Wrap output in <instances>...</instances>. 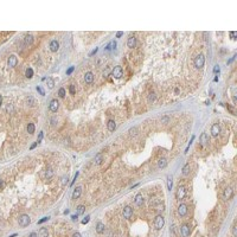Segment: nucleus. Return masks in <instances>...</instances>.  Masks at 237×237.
Listing matches in <instances>:
<instances>
[{
	"label": "nucleus",
	"mask_w": 237,
	"mask_h": 237,
	"mask_svg": "<svg viewBox=\"0 0 237 237\" xmlns=\"http://www.w3.org/2000/svg\"><path fill=\"white\" fill-rule=\"evenodd\" d=\"M107 127H108V130H109V132H114V130L116 129V123H115V121H114V120H109L108 123H107Z\"/></svg>",
	"instance_id": "nucleus-20"
},
{
	"label": "nucleus",
	"mask_w": 237,
	"mask_h": 237,
	"mask_svg": "<svg viewBox=\"0 0 237 237\" xmlns=\"http://www.w3.org/2000/svg\"><path fill=\"white\" fill-rule=\"evenodd\" d=\"M104 224L102 223V222H99L97 224H96V232L97 234H103L104 232Z\"/></svg>",
	"instance_id": "nucleus-21"
},
{
	"label": "nucleus",
	"mask_w": 237,
	"mask_h": 237,
	"mask_svg": "<svg viewBox=\"0 0 237 237\" xmlns=\"http://www.w3.org/2000/svg\"><path fill=\"white\" fill-rule=\"evenodd\" d=\"M172 186H173V182H172V177H167V190H172Z\"/></svg>",
	"instance_id": "nucleus-28"
},
{
	"label": "nucleus",
	"mask_w": 237,
	"mask_h": 237,
	"mask_svg": "<svg viewBox=\"0 0 237 237\" xmlns=\"http://www.w3.org/2000/svg\"><path fill=\"white\" fill-rule=\"evenodd\" d=\"M25 75H26V77H27V78H32V76H33V70H32L31 68L26 69V73H25Z\"/></svg>",
	"instance_id": "nucleus-30"
},
{
	"label": "nucleus",
	"mask_w": 237,
	"mask_h": 237,
	"mask_svg": "<svg viewBox=\"0 0 237 237\" xmlns=\"http://www.w3.org/2000/svg\"><path fill=\"white\" fill-rule=\"evenodd\" d=\"M219 133H220V126H219V123L212 125V127H211V135L216 137L219 135Z\"/></svg>",
	"instance_id": "nucleus-9"
},
{
	"label": "nucleus",
	"mask_w": 237,
	"mask_h": 237,
	"mask_svg": "<svg viewBox=\"0 0 237 237\" xmlns=\"http://www.w3.org/2000/svg\"><path fill=\"white\" fill-rule=\"evenodd\" d=\"M232 196H234V190H232V187H227L224 192H223V199L224 201H230L231 198H232Z\"/></svg>",
	"instance_id": "nucleus-5"
},
{
	"label": "nucleus",
	"mask_w": 237,
	"mask_h": 237,
	"mask_svg": "<svg viewBox=\"0 0 237 237\" xmlns=\"http://www.w3.org/2000/svg\"><path fill=\"white\" fill-rule=\"evenodd\" d=\"M82 194V187L81 186H77L73 192V199H78Z\"/></svg>",
	"instance_id": "nucleus-14"
},
{
	"label": "nucleus",
	"mask_w": 237,
	"mask_h": 237,
	"mask_svg": "<svg viewBox=\"0 0 237 237\" xmlns=\"http://www.w3.org/2000/svg\"><path fill=\"white\" fill-rule=\"evenodd\" d=\"M175 197H177L178 201H182L186 197V189H185V186H179L178 187L177 193H175Z\"/></svg>",
	"instance_id": "nucleus-4"
},
{
	"label": "nucleus",
	"mask_w": 237,
	"mask_h": 237,
	"mask_svg": "<svg viewBox=\"0 0 237 237\" xmlns=\"http://www.w3.org/2000/svg\"><path fill=\"white\" fill-rule=\"evenodd\" d=\"M178 213H179L180 217L186 216V213H187V205H186V204H180V205L178 206Z\"/></svg>",
	"instance_id": "nucleus-12"
},
{
	"label": "nucleus",
	"mask_w": 237,
	"mask_h": 237,
	"mask_svg": "<svg viewBox=\"0 0 237 237\" xmlns=\"http://www.w3.org/2000/svg\"><path fill=\"white\" fill-rule=\"evenodd\" d=\"M84 210H85V206L84 205H78L77 206V212H76V215L77 216H81L84 213Z\"/></svg>",
	"instance_id": "nucleus-25"
},
{
	"label": "nucleus",
	"mask_w": 237,
	"mask_h": 237,
	"mask_svg": "<svg viewBox=\"0 0 237 237\" xmlns=\"http://www.w3.org/2000/svg\"><path fill=\"white\" fill-rule=\"evenodd\" d=\"M4 186H5V184H4V182H2V180L0 179V189H2Z\"/></svg>",
	"instance_id": "nucleus-50"
},
{
	"label": "nucleus",
	"mask_w": 237,
	"mask_h": 237,
	"mask_svg": "<svg viewBox=\"0 0 237 237\" xmlns=\"http://www.w3.org/2000/svg\"><path fill=\"white\" fill-rule=\"evenodd\" d=\"M84 81H85V83H88V84L92 83V81H94V73H90V71L84 75Z\"/></svg>",
	"instance_id": "nucleus-18"
},
{
	"label": "nucleus",
	"mask_w": 237,
	"mask_h": 237,
	"mask_svg": "<svg viewBox=\"0 0 237 237\" xmlns=\"http://www.w3.org/2000/svg\"><path fill=\"white\" fill-rule=\"evenodd\" d=\"M18 63V58H17V56L14 55H11L9 57V59H7V64H9V68H14L16 65Z\"/></svg>",
	"instance_id": "nucleus-10"
},
{
	"label": "nucleus",
	"mask_w": 237,
	"mask_h": 237,
	"mask_svg": "<svg viewBox=\"0 0 237 237\" xmlns=\"http://www.w3.org/2000/svg\"><path fill=\"white\" fill-rule=\"evenodd\" d=\"M69 91H70V94H71V95H73V94H75V91H76V90H75V85H70Z\"/></svg>",
	"instance_id": "nucleus-40"
},
{
	"label": "nucleus",
	"mask_w": 237,
	"mask_h": 237,
	"mask_svg": "<svg viewBox=\"0 0 237 237\" xmlns=\"http://www.w3.org/2000/svg\"><path fill=\"white\" fill-rule=\"evenodd\" d=\"M155 100V95H154V94H153V92H152V94H149V97H148V101H149V102H153V101H154Z\"/></svg>",
	"instance_id": "nucleus-38"
},
{
	"label": "nucleus",
	"mask_w": 237,
	"mask_h": 237,
	"mask_svg": "<svg viewBox=\"0 0 237 237\" xmlns=\"http://www.w3.org/2000/svg\"><path fill=\"white\" fill-rule=\"evenodd\" d=\"M28 237H38V235H37L36 232H31V234H30V236H28Z\"/></svg>",
	"instance_id": "nucleus-48"
},
{
	"label": "nucleus",
	"mask_w": 237,
	"mask_h": 237,
	"mask_svg": "<svg viewBox=\"0 0 237 237\" xmlns=\"http://www.w3.org/2000/svg\"><path fill=\"white\" fill-rule=\"evenodd\" d=\"M230 36H231V38H232V39H236V32H235V31L230 32Z\"/></svg>",
	"instance_id": "nucleus-44"
},
{
	"label": "nucleus",
	"mask_w": 237,
	"mask_h": 237,
	"mask_svg": "<svg viewBox=\"0 0 237 237\" xmlns=\"http://www.w3.org/2000/svg\"><path fill=\"white\" fill-rule=\"evenodd\" d=\"M59 108V102L57 100H52L50 102V106H49V109L51 110L52 113H57V110Z\"/></svg>",
	"instance_id": "nucleus-11"
},
{
	"label": "nucleus",
	"mask_w": 237,
	"mask_h": 237,
	"mask_svg": "<svg viewBox=\"0 0 237 237\" xmlns=\"http://www.w3.org/2000/svg\"><path fill=\"white\" fill-rule=\"evenodd\" d=\"M27 133L28 134H33L35 133V125L33 123H28L27 125Z\"/></svg>",
	"instance_id": "nucleus-29"
},
{
	"label": "nucleus",
	"mask_w": 237,
	"mask_h": 237,
	"mask_svg": "<svg viewBox=\"0 0 237 237\" xmlns=\"http://www.w3.org/2000/svg\"><path fill=\"white\" fill-rule=\"evenodd\" d=\"M113 76L115 77V78H121L122 76H123V70H122V68L118 65V66H115L114 69H113Z\"/></svg>",
	"instance_id": "nucleus-7"
},
{
	"label": "nucleus",
	"mask_w": 237,
	"mask_h": 237,
	"mask_svg": "<svg viewBox=\"0 0 237 237\" xmlns=\"http://www.w3.org/2000/svg\"><path fill=\"white\" fill-rule=\"evenodd\" d=\"M58 95H59V97H64V96H65V89H64V88H61L59 91H58Z\"/></svg>",
	"instance_id": "nucleus-35"
},
{
	"label": "nucleus",
	"mask_w": 237,
	"mask_h": 237,
	"mask_svg": "<svg viewBox=\"0 0 237 237\" xmlns=\"http://www.w3.org/2000/svg\"><path fill=\"white\" fill-rule=\"evenodd\" d=\"M37 145H38V142H35V144H33V145L31 146V149H33V148H35V147H36Z\"/></svg>",
	"instance_id": "nucleus-53"
},
{
	"label": "nucleus",
	"mask_w": 237,
	"mask_h": 237,
	"mask_svg": "<svg viewBox=\"0 0 237 237\" xmlns=\"http://www.w3.org/2000/svg\"><path fill=\"white\" fill-rule=\"evenodd\" d=\"M19 225L20 227H23V228H25V227H27L28 224L31 223V218L28 217L27 215H21V216H19Z\"/></svg>",
	"instance_id": "nucleus-2"
},
{
	"label": "nucleus",
	"mask_w": 237,
	"mask_h": 237,
	"mask_svg": "<svg viewBox=\"0 0 237 237\" xmlns=\"http://www.w3.org/2000/svg\"><path fill=\"white\" fill-rule=\"evenodd\" d=\"M180 232H182V237H189V236H190V234H191L190 225H187V224H182V228H180Z\"/></svg>",
	"instance_id": "nucleus-6"
},
{
	"label": "nucleus",
	"mask_w": 237,
	"mask_h": 237,
	"mask_svg": "<svg viewBox=\"0 0 237 237\" xmlns=\"http://www.w3.org/2000/svg\"><path fill=\"white\" fill-rule=\"evenodd\" d=\"M50 218V217H43V218L40 219V220H38V224H42V223H44V222H46L47 219Z\"/></svg>",
	"instance_id": "nucleus-41"
},
{
	"label": "nucleus",
	"mask_w": 237,
	"mask_h": 237,
	"mask_svg": "<svg viewBox=\"0 0 237 237\" xmlns=\"http://www.w3.org/2000/svg\"><path fill=\"white\" fill-rule=\"evenodd\" d=\"M123 218H126V219H130L132 217H133V209L130 208V206H126L125 209H123Z\"/></svg>",
	"instance_id": "nucleus-8"
},
{
	"label": "nucleus",
	"mask_w": 237,
	"mask_h": 237,
	"mask_svg": "<svg viewBox=\"0 0 237 237\" xmlns=\"http://www.w3.org/2000/svg\"><path fill=\"white\" fill-rule=\"evenodd\" d=\"M38 237H49V232L46 228H40L39 232H38Z\"/></svg>",
	"instance_id": "nucleus-22"
},
{
	"label": "nucleus",
	"mask_w": 237,
	"mask_h": 237,
	"mask_svg": "<svg viewBox=\"0 0 237 237\" xmlns=\"http://www.w3.org/2000/svg\"><path fill=\"white\" fill-rule=\"evenodd\" d=\"M96 52H97V49H95V50H94V51H91V52H90V55H89V56H92V55H95V54H96Z\"/></svg>",
	"instance_id": "nucleus-52"
},
{
	"label": "nucleus",
	"mask_w": 237,
	"mask_h": 237,
	"mask_svg": "<svg viewBox=\"0 0 237 237\" xmlns=\"http://www.w3.org/2000/svg\"><path fill=\"white\" fill-rule=\"evenodd\" d=\"M122 35H123V32H121V31H120V32H118V33H116V37H118V38H120V37L122 36Z\"/></svg>",
	"instance_id": "nucleus-51"
},
{
	"label": "nucleus",
	"mask_w": 237,
	"mask_h": 237,
	"mask_svg": "<svg viewBox=\"0 0 237 237\" xmlns=\"http://www.w3.org/2000/svg\"><path fill=\"white\" fill-rule=\"evenodd\" d=\"M32 42H33V37H32V35H26V36H25V44H26V45L32 44Z\"/></svg>",
	"instance_id": "nucleus-27"
},
{
	"label": "nucleus",
	"mask_w": 237,
	"mask_h": 237,
	"mask_svg": "<svg viewBox=\"0 0 237 237\" xmlns=\"http://www.w3.org/2000/svg\"><path fill=\"white\" fill-rule=\"evenodd\" d=\"M137 127H133L129 129V134L132 135V137H134V135H137Z\"/></svg>",
	"instance_id": "nucleus-33"
},
{
	"label": "nucleus",
	"mask_w": 237,
	"mask_h": 237,
	"mask_svg": "<svg viewBox=\"0 0 237 237\" xmlns=\"http://www.w3.org/2000/svg\"><path fill=\"white\" fill-rule=\"evenodd\" d=\"M58 49H59V43H58L57 40H52V42L50 43V50H51L52 52H57Z\"/></svg>",
	"instance_id": "nucleus-17"
},
{
	"label": "nucleus",
	"mask_w": 237,
	"mask_h": 237,
	"mask_svg": "<svg viewBox=\"0 0 237 237\" xmlns=\"http://www.w3.org/2000/svg\"><path fill=\"white\" fill-rule=\"evenodd\" d=\"M135 44H137V38L134 36H130L127 40V46L129 49H133V47H135Z\"/></svg>",
	"instance_id": "nucleus-16"
},
{
	"label": "nucleus",
	"mask_w": 237,
	"mask_h": 237,
	"mask_svg": "<svg viewBox=\"0 0 237 237\" xmlns=\"http://www.w3.org/2000/svg\"><path fill=\"white\" fill-rule=\"evenodd\" d=\"M199 141H201V146H206L209 144V137H208V134L206 133H201V137H199Z\"/></svg>",
	"instance_id": "nucleus-15"
},
{
	"label": "nucleus",
	"mask_w": 237,
	"mask_h": 237,
	"mask_svg": "<svg viewBox=\"0 0 237 237\" xmlns=\"http://www.w3.org/2000/svg\"><path fill=\"white\" fill-rule=\"evenodd\" d=\"M218 71H219V66H218V65H216V66H215V69H213V73H218Z\"/></svg>",
	"instance_id": "nucleus-46"
},
{
	"label": "nucleus",
	"mask_w": 237,
	"mask_h": 237,
	"mask_svg": "<svg viewBox=\"0 0 237 237\" xmlns=\"http://www.w3.org/2000/svg\"><path fill=\"white\" fill-rule=\"evenodd\" d=\"M52 174H54V171L51 170V168H47L46 170V172H45V177L49 179V178H51L52 177Z\"/></svg>",
	"instance_id": "nucleus-31"
},
{
	"label": "nucleus",
	"mask_w": 237,
	"mask_h": 237,
	"mask_svg": "<svg viewBox=\"0 0 237 237\" xmlns=\"http://www.w3.org/2000/svg\"><path fill=\"white\" fill-rule=\"evenodd\" d=\"M1 102H2V96L0 95V104H1Z\"/></svg>",
	"instance_id": "nucleus-54"
},
{
	"label": "nucleus",
	"mask_w": 237,
	"mask_h": 237,
	"mask_svg": "<svg viewBox=\"0 0 237 237\" xmlns=\"http://www.w3.org/2000/svg\"><path fill=\"white\" fill-rule=\"evenodd\" d=\"M73 69H75L73 66H70V68H69V69L66 70V75H70V73H71L73 71Z\"/></svg>",
	"instance_id": "nucleus-43"
},
{
	"label": "nucleus",
	"mask_w": 237,
	"mask_h": 237,
	"mask_svg": "<svg viewBox=\"0 0 237 237\" xmlns=\"http://www.w3.org/2000/svg\"><path fill=\"white\" fill-rule=\"evenodd\" d=\"M37 91H38L40 95H45V91L43 90V88H42V87H37Z\"/></svg>",
	"instance_id": "nucleus-37"
},
{
	"label": "nucleus",
	"mask_w": 237,
	"mask_h": 237,
	"mask_svg": "<svg viewBox=\"0 0 237 237\" xmlns=\"http://www.w3.org/2000/svg\"><path fill=\"white\" fill-rule=\"evenodd\" d=\"M190 170H191L190 164H186L184 167H182V174H184V175H187V174L190 173Z\"/></svg>",
	"instance_id": "nucleus-24"
},
{
	"label": "nucleus",
	"mask_w": 237,
	"mask_h": 237,
	"mask_svg": "<svg viewBox=\"0 0 237 237\" xmlns=\"http://www.w3.org/2000/svg\"><path fill=\"white\" fill-rule=\"evenodd\" d=\"M73 237H82V236H81V234H80V232H75V234L73 235Z\"/></svg>",
	"instance_id": "nucleus-47"
},
{
	"label": "nucleus",
	"mask_w": 237,
	"mask_h": 237,
	"mask_svg": "<svg viewBox=\"0 0 237 237\" xmlns=\"http://www.w3.org/2000/svg\"><path fill=\"white\" fill-rule=\"evenodd\" d=\"M94 163H95V165H101V164H102V163H103V154H102V153H99V154L95 155Z\"/></svg>",
	"instance_id": "nucleus-19"
},
{
	"label": "nucleus",
	"mask_w": 237,
	"mask_h": 237,
	"mask_svg": "<svg viewBox=\"0 0 237 237\" xmlns=\"http://www.w3.org/2000/svg\"><path fill=\"white\" fill-rule=\"evenodd\" d=\"M77 217H78L77 215H73V216H71V219H73V220H77Z\"/></svg>",
	"instance_id": "nucleus-49"
},
{
	"label": "nucleus",
	"mask_w": 237,
	"mask_h": 237,
	"mask_svg": "<svg viewBox=\"0 0 237 237\" xmlns=\"http://www.w3.org/2000/svg\"><path fill=\"white\" fill-rule=\"evenodd\" d=\"M165 225V218L161 216V215H158L156 217L154 218V227L156 230H160L163 229Z\"/></svg>",
	"instance_id": "nucleus-1"
},
{
	"label": "nucleus",
	"mask_w": 237,
	"mask_h": 237,
	"mask_svg": "<svg viewBox=\"0 0 237 237\" xmlns=\"http://www.w3.org/2000/svg\"><path fill=\"white\" fill-rule=\"evenodd\" d=\"M204 63H205V57L204 55H198L196 58H194V66L197 68V69H201L204 66Z\"/></svg>",
	"instance_id": "nucleus-3"
},
{
	"label": "nucleus",
	"mask_w": 237,
	"mask_h": 237,
	"mask_svg": "<svg viewBox=\"0 0 237 237\" xmlns=\"http://www.w3.org/2000/svg\"><path fill=\"white\" fill-rule=\"evenodd\" d=\"M46 85H47L49 89H52V88L55 87V81H54L52 78H47V80H46Z\"/></svg>",
	"instance_id": "nucleus-26"
},
{
	"label": "nucleus",
	"mask_w": 237,
	"mask_h": 237,
	"mask_svg": "<svg viewBox=\"0 0 237 237\" xmlns=\"http://www.w3.org/2000/svg\"><path fill=\"white\" fill-rule=\"evenodd\" d=\"M89 220H90V217H89V216H87V217H85V218L82 220V224H87Z\"/></svg>",
	"instance_id": "nucleus-42"
},
{
	"label": "nucleus",
	"mask_w": 237,
	"mask_h": 237,
	"mask_svg": "<svg viewBox=\"0 0 237 237\" xmlns=\"http://www.w3.org/2000/svg\"><path fill=\"white\" fill-rule=\"evenodd\" d=\"M231 232H232V236L234 237H237V228H236V225L234 224L232 225V228H231Z\"/></svg>",
	"instance_id": "nucleus-34"
},
{
	"label": "nucleus",
	"mask_w": 237,
	"mask_h": 237,
	"mask_svg": "<svg viewBox=\"0 0 237 237\" xmlns=\"http://www.w3.org/2000/svg\"><path fill=\"white\" fill-rule=\"evenodd\" d=\"M155 210H156L158 212H160V211H164V210H165V205H164V204H158V205L155 206Z\"/></svg>",
	"instance_id": "nucleus-32"
},
{
	"label": "nucleus",
	"mask_w": 237,
	"mask_h": 237,
	"mask_svg": "<svg viewBox=\"0 0 237 237\" xmlns=\"http://www.w3.org/2000/svg\"><path fill=\"white\" fill-rule=\"evenodd\" d=\"M27 103L30 106H35V100L32 99V97H28L27 99Z\"/></svg>",
	"instance_id": "nucleus-39"
},
{
	"label": "nucleus",
	"mask_w": 237,
	"mask_h": 237,
	"mask_svg": "<svg viewBox=\"0 0 237 237\" xmlns=\"http://www.w3.org/2000/svg\"><path fill=\"white\" fill-rule=\"evenodd\" d=\"M134 201H135V205H137V206H142L144 203H145V198H144V196H142L141 193H139V194L135 196Z\"/></svg>",
	"instance_id": "nucleus-13"
},
{
	"label": "nucleus",
	"mask_w": 237,
	"mask_h": 237,
	"mask_svg": "<svg viewBox=\"0 0 237 237\" xmlns=\"http://www.w3.org/2000/svg\"><path fill=\"white\" fill-rule=\"evenodd\" d=\"M68 180H69V179H68V175H64V177H62V182H62V185L64 186V185L68 182Z\"/></svg>",
	"instance_id": "nucleus-36"
},
{
	"label": "nucleus",
	"mask_w": 237,
	"mask_h": 237,
	"mask_svg": "<svg viewBox=\"0 0 237 237\" xmlns=\"http://www.w3.org/2000/svg\"><path fill=\"white\" fill-rule=\"evenodd\" d=\"M166 165H167V160L165 158L159 159V161H158V167L159 168H164V167H166Z\"/></svg>",
	"instance_id": "nucleus-23"
},
{
	"label": "nucleus",
	"mask_w": 237,
	"mask_h": 237,
	"mask_svg": "<svg viewBox=\"0 0 237 237\" xmlns=\"http://www.w3.org/2000/svg\"><path fill=\"white\" fill-rule=\"evenodd\" d=\"M42 137H43V132H40V134H39V137H38V140H37V142H38V144L40 142V140H42Z\"/></svg>",
	"instance_id": "nucleus-45"
}]
</instances>
